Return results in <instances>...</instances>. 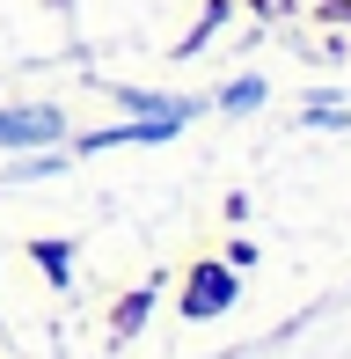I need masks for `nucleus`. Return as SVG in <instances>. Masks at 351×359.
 Segmentation results:
<instances>
[{
    "mask_svg": "<svg viewBox=\"0 0 351 359\" xmlns=\"http://www.w3.org/2000/svg\"><path fill=\"white\" fill-rule=\"evenodd\" d=\"M220 301H227V279H220V271H205V279H198V301H190V308L205 316V308H220Z\"/></svg>",
    "mask_w": 351,
    "mask_h": 359,
    "instance_id": "obj_1",
    "label": "nucleus"
}]
</instances>
